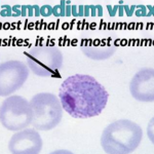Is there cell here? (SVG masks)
Segmentation results:
<instances>
[{"label":"cell","mask_w":154,"mask_h":154,"mask_svg":"<svg viewBox=\"0 0 154 154\" xmlns=\"http://www.w3.org/2000/svg\"><path fill=\"white\" fill-rule=\"evenodd\" d=\"M33 110L30 102L20 96H11L2 103L0 109L1 125L6 130L19 131L32 123Z\"/></svg>","instance_id":"obj_4"},{"label":"cell","mask_w":154,"mask_h":154,"mask_svg":"<svg viewBox=\"0 0 154 154\" xmlns=\"http://www.w3.org/2000/svg\"><path fill=\"white\" fill-rule=\"evenodd\" d=\"M28 67L34 74L41 77L59 76L63 65V54L54 46H34L25 53Z\"/></svg>","instance_id":"obj_5"},{"label":"cell","mask_w":154,"mask_h":154,"mask_svg":"<svg viewBox=\"0 0 154 154\" xmlns=\"http://www.w3.org/2000/svg\"><path fill=\"white\" fill-rule=\"evenodd\" d=\"M60 101L63 110L73 118H91L105 109L109 94L93 76L75 74L62 83Z\"/></svg>","instance_id":"obj_1"},{"label":"cell","mask_w":154,"mask_h":154,"mask_svg":"<svg viewBox=\"0 0 154 154\" xmlns=\"http://www.w3.org/2000/svg\"><path fill=\"white\" fill-rule=\"evenodd\" d=\"M143 131L130 119H118L106 126L101 136V145L106 153L128 154L139 147Z\"/></svg>","instance_id":"obj_2"},{"label":"cell","mask_w":154,"mask_h":154,"mask_svg":"<svg viewBox=\"0 0 154 154\" xmlns=\"http://www.w3.org/2000/svg\"><path fill=\"white\" fill-rule=\"evenodd\" d=\"M42 149V139L35 128L19 131L11 138L8 150L12 154H36Z\"/></svg>","instance_id":"obj_7"},{"label":"cell","mask_w":154,"mask_h":154,"mask_svg":"<svg viewBox=\"0 0 154 154\" xmlns=\"http://www.w3.org/2000/svg\"><path fill=\"white\" fill-rule=\"evenodd\" d=\"M108 39V38H107ZM107 39H102L99 42V44H96L94 41L86 40L89 44H85V45H81V49H82L83 54L88 56V58L100 61V60H106L110 58L112 54L115 53L116 45L111 43V38L109 37V40L106 43Z\"/></svg>","instance_id":"obj_9"},{"label":"cell","mask_w":154,"mask_h":154,"mask_svg":"<svg viewBox=\"0 0 154 154\" xmlns=\"http://www.w3.org/2000/svg\"><path fill=\"white\" fill-rule=\"evenodd\" d=\"M40 11H41L40 14H42V16L48 17V16H51V12H53V8H51V7L49 6V5H44V6L41 7Z\"/></svg>","instance_id":"obj_10"},{"label":"cell","mask_w":154,"mask_h":154,"mask_svg":"<svg viewBox=\"0 0 154 154\" xmlns=\"http://www.w3.org/2000/svg\"><path fill=\"white\" fill-rule=\"evenodd\" d=\"M33 119L31 125L36 131H49L61 122L63 107L61 101L54 94H37L30 101Z\"/></svg>","instance_id":"obj_3"},{"label":"cell","mask_w":154,"mask_h":154,"mask_svg":"<svg viewBox=\"0 0 154 154\" xmlns=\"http://www.w3.org/2000/svg\"><path fill=\"white\" fill-rule=\"evenodd\" d=\"M29 76L28 66L20 61H7L0 66V96L6 97L21 88Z\"/></svg>","instance_id":"obj_6"},{"label":"cell","mask_w":154,"mask_h":154,"mask_svg":"<svg viewBox=\"0 0 154 154\" xmlns=\"http://www.w3.org/2000/svg\"><path fill=\"white\" fill-rule=\"evenodd\" d=\"M131 97L140 102L154 101V70L144 68L138 71L130 83Z\"/></svg>","instance_id":"obj_8"}]
</instances>
